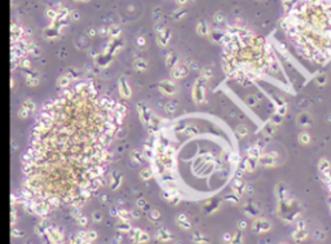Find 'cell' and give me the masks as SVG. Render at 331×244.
<instances>
[{"instance_id": "obj_4", "label": "cell", "mask_w": 331, "mask_h": 244, "mask_svg": "<svg viewBox=\"0 0 331 244\" xmlns=\"http://www.w3.org/2000/svg\"><path fill=\"white\" fill-rule=\"evenodd\" d=\"M322 178H324L326 190H328L329 206H330V211H331V167L326 168V171L325 169H322Z\"/></svg>"}, {"instance_id": "obj_1", "label": "cell", "mask_w": 331, "mask_h": 244, "mask_svg": "<svg viewBox=\"0 0 331 244\" xmlns=\"http://www.w3.org/2000/svg\"><path fill=\"white\" fill-rule=\"evenodd\" d=\"M126 108L88 91L54 105L32 150L30 180L47 199L70 202L91 190L106 168Z\"/></svg>"}, {"instance_id": "obj_2", "label": "cell", "mask_w": 331, "mask_h": 244, "mask_svg": "<svg viewBox=\"0 0 331 244\" xmlns=\"http://www.w3.org/2000/svg\"><path fill=\"white\" fill-rule=\"evenodd\" d=\"M281 27L296 53L311 64L331 62V8L325 0H284Z\"/></svg>"}, {"instance_id": "obj_3", "label": "cell", "mask_w": 331, "mask_h": 244, "mask_svg": "<svg viewBox=\"0 0 331 244\" xmlns=\"http://www.w3.org/2000/svg\"><path fill=\"white\" fill-rule=\"evenodd\" d=\"M225 75L239 86H251L273 71L276 57L263 36L241 27H229L221 39Z\"/></svg>"}]
</instances>
